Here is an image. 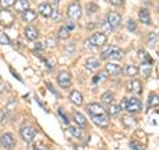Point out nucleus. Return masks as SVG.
<instances>
[{
	"label": "nucleus",
	"instance_id": "obj_14",
	"mask_svg": "<svg viewBox=\"0 0 159 150\" xmlns=\"http://www.w3.org/2000/svg\"><path fill=\"white\" fill-rule=\"evenodd\" d=\"M106 72H107V74H110V76L117 77V76H119V74L122 73V68L119 67L118 64L107 63V64H106Z\"/></svg>",
	"mask_w": 159,
	"mask_h": 150
},
{
	"label": "nucleus",
	"instance_id": "obj_17",
	"mask_svg": "<svg viewBox=\"0 0 159 150\" xmlns=\"http://www.w3.org/2000/svg\"><path fill=\"white\" fill-rule=\"evenodd\" d=\"M73 120L80 128H85L88 125V121H86L85 116H84L82 113H80V112H73Z\"/></svg>",
	"mask_w": 159,
	"mask_h": 150
},
{
	"label": "nucleus",
	"instance_id": "obj_28",
	"mask_svg": "<svg viewBox=\"0 0 159 150\" xmlns=\"http://www.w3.org/2000/svg\"><path fill=\"white\" fill-rule=\"evenodd\" d=\"M119 110H121V108L118 106V105H114V104H111V105H109L107 106V116H117V114L119 113Z\"/></svg>",
	"mask_w": 159,
	"mask_h": 150
},
{
	"label": "nucleus",
	"instance_id": "obj_33",
	"mask_svg": "<svg viewBox=\"0 0 159 150\" xmlns=\"http://www.w3.org/2000/svg\"><path fill=\"white\" fill-rule=\"evenodd\" d=\"M54 21H60V20L62 19V15H61V12L58 11V9H54L53 11V13H52V16H51Z\"/></svg>",
	"mask_w": 159,
	"mask_h": 150
},
{
	"label": "nucleus",
	"instance_id": "obj_15",
	"mask_svg": "<svg viewBox=\"0 0 159 150\" xmlns=\"http://www.w3.org/2000/svg\"><path fill=\"white\" fill-rule=\"evenodd\" d=\"M13 7H15V12L23 15L29 9V2H27V0H16Z\"/></svg>",
	"mask_w": 159,
	"mask_h": 150
},
{
	"label": "nucleus",
	"instance_id": "obj_22",
	"mask_svg": "<svg viewBox=\"0 0 159 150\" xmlns=\"http://www.w3.org/2000/svg\"><path fill=\"white\" fill-rule=\"evenodd\" d=\"M101 101H102L103 104H106V105H111L113 101H114V93H113L111 91L103 92L102 96H101Z\"/></svg>",
	"mask_w": 159,
	"mask_h": 150
},
{
	"label": "nucleus",
	"instance_id": "obj_37",
	"mask_svg": "<svg viewBox=\"0 0 159 150\" xmlns=\"http://www.w3.org/2000/svg\"><path fill=\"white\" fill-rule=\"evenodd\" d=\"M126 106H127V98H123L121 104H119V108H121V110H126Z\"/></svg>",
	"mask_w": 159,
	"mask_h": 150
},
{
	"label": "nucleus",
	"instance_id": "obj_11",
	"mask_svg": "<svg viewBox=\"0 0 159 150\" xmlns=\"http://www.w3.org/2000/svg\"><path fill=\"white\" fill-rule=\"evenodd\" d=\"M90 118L98 128H107L109 126V116L106 113L105 114H98V116H92Z\"/></svg>",
	"mask_w": 159,
	"mask_h": 150
},
{
	"label": "nucleus",
	"instance_id": "obj_19",
	"mask_svg": "<svg viewBox=\"0 0 159 150\" xmlns=\"http://www.w3.org/2000/svg\"><path fill=\"white\" fill-rule=\"evenodd\" d=\"M99 61L97 59H94V57H90V59H88L86 61H85V68L88 69V71H97V69L99 68Z\"/></svg>",
	"mask_w": 159,
	"mask_h": 150
},
{
	"label": "nucleus",
	"instance_id": "obj_26",
	"mask_svg": "<svg viewBox=\"0 0 159 150\" xmlns=\"http://www.w3.org/2000/svg\"><path fill=\"white\" fill-rule=\"evenodd\" d=\"M106 78H107V72H106V71H101V72L97 73L96 76L93 77V82H94V84H98V82L105 81Z\"/></svg>",
	"mask_w": 159,
	"mask_h": 150
},
{
	"label": "nucleus",
	"instance_id": "obj_8",
	"mask_svg": "<svg viewBox=\"0 0 159 150\" xmlns=\"http://www.w3.org/2000/svg\"><path fill=\"white\" fill-rule=\"evenodd\" d=\"M106 21H107L109 24H110V27H111L113 29H116V28H118L119 26H121L122 17H121V15H119L118 12L111 11V12H109V13H107V16H106Z\"/></svg>",
	"mask_w": 159,
	"mask_h": 150
},
{
	"label": "nucleus",
	"instance_id": "obj_34",
	"mask_svg": "<svg viewBox=\"0 0 159 150\" xmlns=\"http://www.w3.org/2000/svg\"><path fill=\"white\" fill-rule=\"evenodd\" d=\"M127 29H129L130 32H134V31L137 29V24H135V21H134V20L130 19V20L127 21Z\"/></svg>",
	"mask_w": 159,
	"mask_h": 150
},
{
	"label": "nucleus",
	"instance_id": "obj_31",
	"mask_svg": "<svg viewBox=\"0 0 159 150\" xmlns=\"http://www.w3.org/2000/svg\"><path fill=\"white\" fill-rule=\"evenodd\" d=\"M15 3H16V0H0V6L3 8H9L15 6Z\"/></svg>",
	"mask_w": 159,
	"mask_h": 150
},
{
	"label": "nucleus",
	"instance_id": "obj_27",
	"mask_svg": "<svg viewBox=\"0 0 159 150\" xmlns=\"http://www.w3.org/2000/svg\"><path fill=\"white\" fill-rule=\"evenodd\" d=\"M125 72H126V74L129 77H135L138 74V72H139V69L135 65H127L126 69H125Z\"/></svg>",
	"mask_w": 159,
	"mask_h": 150
},
{
	"label": "nucleus",
	"instance_id": "obj_16",
	"mask_svg": "<svg viewBox=\"0 0 159 150\" xmlns=\"http://www.w3.org/2000/svg\"><path fill=\"white\" fill-rule=\"evenodd\" d=\"M39 29L36 27H33V26H28L25 28V37L28 40H31V41H34V40H37L39 37Z\"/></svg>",
	"mask_w": 159,
	"mask_h": 150
},
{
	"label": "nucleus",
	"instance_id": "obj_39",
	"mask_svg": "<svg viewBox=\"0 0 159 150\" xmlns=\"http://www.w3.org/2000/svg\"><path fill=\"white\" fill-rule=\"evenodd\" d=\"M155 39H157V36H155V33H150V37H148V43H150V45H152V41L155 43Z\"/></svg>",
	"mask_w": 159,
	"mask_h": 150
},
{
	"label": "nucleus",
	"instance_id": "obj_40",
	"mask_svg": "<svg viewBox=\"0 0 159 150\" xmlns=\"http://www.w3.org/2000/svg\"><path fill=\"white\" fill-rule=\"evenodd\" d=\"M109 3H111L113 6H121L123 3V0H109Z\"/></svg>",
	"mask_w": 159,
	"mask_h": 150
},
{
	"label": "nucleus",
	"instance_id": "obj_45",
	"mask_svg": "<svg viewBox=\"0 0 159 150\" xmlns=\"http://www.w3.org/2000/svg\"><path fill=\"white\" fill-rule=\"evenodd\" d=\"M66 27H68L69 29H73V28H74V24H72V23H70V24H68Z\"/></svg>",
	"mask_w": 159,
	"mask_h": 150
},
{
	"label": "nucleus",
	"instance_id": "obj_3",
	"mask_svg": "<svg viewBox=\"0 0 159 150\" xmlns=\"http://www.w3.org/2000/svg\"><path fill=\"white\" fill-rule=\"evenodd\" d=\"M81 15H82V8L77 2H74V3L68 6V17L70 20H74V21H76V20H78L81 17Z\"/></svg>",
	"mask_w": 159,
	"mask_h": 150
},
{
	"label": "nucleus",
	"instance_id": "obj_10",
	"mask_svg": "<svg viewBox=\"0 0 159 150\" xmlns=\"http://www.w3.org/2000/svg\"><path fill=\"white\" fill-rule=\"evenodd\" d=\"M86 110L88 113L90 114V117L92 116H98V114H105V109H103L101 106V104H98V102H92V104H89L88 106H86Z\"/></svg>",
	"mask_w": 159,
	"mask_h": 150
},
{
	"label": "nucleus",
	"instance_id": "obj_48",
	"mask_svg": "<svg viewBox=\"0 0 159 150\" xmlns=\"http://www.w3.org/2000/svg\"><path fill=\"white\" fill-rule=\"evenodd\" d=\"M76 2H80V0H76Z\"/></svg>",
	"mask_w": 159,
	"mask_h": 150
},
{
	"label": "nucleus",
	"instance_id": "obj_46",
	"mask_svg": "<svg viewBox=\"0 0 159 150\" xmlns=\"http://www.w3.org/2000/svg\"><path fill=\"white\" fill-rule=\"evenodd\" d=\"M74 150H84L81 146H77V145H76V146H74Z\"/></svg>",
	"mask_w": 159,
	"mask_h": 150
},
{
	"label": "nucleus",
	"instance_id": "obj_47",
	"mask_svg": "<svg viewBox=\"0 0 159 150\" xmlns=\"http://www.w3.org/2000/svg\"><path fill=\"white\" fill-rule=\"evenodd\" d=\"M27 2H34V0H27Z\"/></svg>",
	"mask_w": 159,
	"mask_h": 150
},
{
	"label": "nucleus",
	"instance_id": "obj_30",
	"mask_svg": "<svg viewBox=\"0 0 159 150\" xmlns=\"http://www.w3.org/2000/svg\"><path fill=\"white\" fill-rule=\"evenodd\" d=\"M0 44H2V45H8V44H11V39L8 37V35L2 32V31H0Z\"/></svg>",
	"mask_w": 159,
	"mask_h": 150
},
{
	"label": "nucleus",
	"instance_id": "obj_20",
	"mask_svg": "<svg viewBox=\"0 0 159 150\" xmlns=\"http://www.w3.org/2000/svg\"><path fill=\"white\" fill-rule=\"evenodd\" d=\"M69 100H70L74 105H81L84 97L78 91H73V92H70V94H69Z\"/></svg>",
	"mask_w": 159,
	"mask_h": 150
},
{
	"label": "nucleus",
	"instance_id": "obj_4",
	"mask_svg": "<svg viewBox=\"0 0 159 150\" xmlns=\"http://www.w3.org/2000/svg\"><path fill=\"white\" fill-rule=\"evenodd\" d=\"M106 40H107V37L103 32H96L90 36V39L88 40V43L90 44L92 47H102L103 44L106 43Z\"/></svg>",
	"mask_w": 159,
	"mask_h": 150
},
{
	"label": "nucleus",
	"instance_id": "obj_23",
	"mask_svg": "<svg viewBox=\"0 0 159 150\" xmlns=\"http://www.w3.org/2000/svg\"><path fill=\"white\" fill-rule=\"evenodd\" d=\"M138 57H139V60H141L143 64H151L150 54H148L146 51H143V49H139V51H138Z\"/></svg>",
	"mask_w": 159,
	"mask_h": 150
},
{
	"label": "nucleus",
	"instance_id": "obj_49",
	"mask_svg": "<svg viewBox=\"0 0 159 150\" xmlns=\"http://www.w3.org/2000/svg\"><path fill=\"white\" fill-rule=\"evenodd\" d=\"M158 36H159V33H158Z\"/></svg>",
	"mask_w": 159,
	"mask_h": 150
},
{
	"label": "nucleus",
	"instance_id": "obj_5",
	"mask_svg": "<svg viewBox=\"0 0 159 150\" xmlns=\"http://www.w3.org/2000/svg\"><path fill=\"white\" fill-rule=\"evenodd\" d=\"M57 82L62 89L69 88V85H70V82H72V74L68 71H61L57 76Z\"/></svg>",
	"mask_w": 159,
	"mask_h": 150
},
{
	"label": "nucleus",
	"instance_id": "obj_12",
	"mask_svg": "<svg viewBox=\"0 0 159 150\" xmlns=\"http://www.w3.org/2000/svg\"><path fill=\"white\" fill-rule=\"evenodd\" d=\"M53 7H52V4L51 3H41L39 6V13L41 15V16L44 17H51L52 16V13H53Z\"/></svg>",
	"mask_w": 159,
	"mask_h": 150
},
{
	"label": "nucleus",
	"instance_id": "obj_1",
	"mask_svg": "<svg viewBox=\"0 0 159 150\" xmlns=\"http://www.w3.org/2000/svg\"><path fill=\"white\" fill-rule=\"evenodd\" d=\"M123 56V52H122V49L117 47V45H110V47H107L105 51L102 52V59H110V60H121Z\"/></svg>",
	"mask_w": 159,
	"mask_h": 150
},
{
	"label": "nucleus",
	"instance_id": "obj_44",
	"mask_svg": "<svg viewBox=\"0 0 159 150\" xmlns=\"http://www.w3.org/2000/svg\"><path fill=\"white\" fill-rule=\"evenodd\" d=\"M48 3H53V4H58L60 0H48Z\"/></svg>",
	"mask_w": 159,
	"mask_h": 150
},
{
	"label": "nucleus",
	"instance_id": "obj_42",
	"mask_svg": "<svg viewBox=\"0 0 159 150\" xmlns=\"http://www.w3.org/2000/svg\"><path fill=\"white\" fill-rule=\"evenodd\" d=\"M34 150H48L47 149V146H44V145H36V146H34Z\"/></svg>",
	"mask_w": 159,
	"mask_h": 150
},
{
	"label": "nucleus",
	"instance_id": "obj_21",
	"mask_svg": "<svg viewBox=\"0 0 159 150\" xmlns=\"http://www.w3.org/2000/svg\"><path fill=\"white\" fill-rule=\"evenodd\" d=\"M129 91L133 92V93H141L142 92V87H141V81H138V80H131L130 82H129Z\"/></svg>",
	"mask_w": 159,
	"mask_h": 150
},
{
	"label": "nucleus",
	"instance_id": "obj_38",
	"mask_svg": "<svg viewBox=\"0 0 159 150\" xmlns=\"http://www.w3.org/2000/svg\"><path fill=\"white\" fill-rule=\"evenodd\" d=\"M6 118H7V114H6V112L0 110V124H3L4 121H6Z\"/></svg>",
	"mask_w": 159,
	"mask_h": 150
},
{
	"label": "nucleus",
	"instance_id": "obj_7",
	"mask_svg": "<svg viewBox=\"0 0 159 150\" xmlns=\"http://www.w3.org/2000/svg\"><path fill=\"white\" fill-rule=\"evenodd\" d=\"M20 136H21V138L24 139L25 142H32L34 136H36V130L32 128V126H28V125H25V126H23L21 129H20Z\"/></svg>",
	"mask_w": 159,
	"mask_h": 150
},
{
	"label": "nucleus",
	"instance_id": "obj_41",
	"mask_svg": "<svg viewBox=\"0 0 159 150\" xmlns=\"http://www.w3.org/2000/svg\"><path fill=\"white\" fill-rule=\"evenodd\" d=\"M58 113H60V114H61V116H62V118H64V122H65V124H69V120H68V117L65 116V114H64L62 109H58Z\"/></svg>",
	"mask_w": 159,
	"mask_h": 150
},
{
	"label": "nucleus",
	"instance_id": "obj_6",
	"mask_svg": "<svg viewBox=\"0 0 159 150\" xmlns=\"http://www.w3.org/2000/svg\"><path fill=\"white\" fill-rule=\"evenodd\" d=\"M126 110L129 113H138V112H141L142 110V102H141V100H138L137 97L127 98Z\"/></svg>",
	"mask_w": 159,
	"mask_h": 150
},
{
	"label": "nucleus",
	"instance_id": "obj_32",
	"mask_svg": "<svg viewBox=\"0 0 159 150\" xmlns=\"http://www.w3.org/2000/svg\"><path fill=\"white\" fill-rule=\"evenodd\" d=\"M151 72V64H142V73L147 77Z\"/></svg>",
	"mask_w": 159,
	"mask_h": 150
},
{
	"label": "nucleus",
	"instance_id": "obj_9",
	"mask_svg": "<svg viewBox=\"0 0 159 150\" xmlns=\"http://www.w3.org/2000/svg\"><path fill=\"white\" fill-rule=\"evenodd\" d=\"M15 138L11 133H4L2 134L0 137V145L4 148V149H13L15 148Z\"/></svg>",
	"mask_w": 159,
	"mask_h": 150
},
{
	"label": "nucleus",
	"instance_id": "obj_36",
	"mask_svg": "<svg viewBox=\"0 0 159 150\" xmlns=\"http://www.w3.org/2000/svg\"><path fill=\"white\" fill-rule=\"evenodd\" d=\"M130 146L133 148V150H145L143 145L138 143V142H130Z\"/></svg>",
	"mask_w": 159,
	"mask_h": 150
},
{
	"label": "nucleus",
	"instance_id": "obj_29",
	"mask_svg": "<svg viewBox=\"0 0 159 150\" xmlns=\"http://www.w3.org/2000/svg\"><path fill=\"white\" fill-rule=\"evenodd\" d=\"M69 132H70V134L73 137L76 138H82V130L77 126H69Z\"/></svg>",
	"mask_w": 159,
	"mask_h": 150
},
{
	"label": "nucleus",
	"instance_id": "obj_18",
	"mask_svg": "<svg viewBox=\"0 0 159 150\" xmlns=\"http://www.w3.org/2000/svg\"><path fill=\"white\" fill-rule=\"evenodd\" d=\"M36 17H37V12L33 11V9H31V8H29L27 12H24V13L21 15V19H23L25 23H32V21H34V20H36Z\"/></svg>",
	"mask_w": 159,
	"mask_h": 150
},
{
	"label": "nucleus",
	"instance_id": "obj_24",
	"mask_svg": "<svg viewBox=\"0 0 159 150\" xmlns=\"http://www.w3.org/2000/svg\"><path fill=\"white\" fill-rule=\"evenodd\" d=\"M147 105H148V108H155V106H158V105H159V96H158V94L151 93L150 97H148Z\"/></svg>",
	"mask_w": 159,
	"mask_h": 150
},
{
	"label": "nucleus",
	"instance_id": "obj_43",
	"mask_svg": "<svg viewBox=\"0 0 159 150\" xmlns=\"http://www.w3.org/2000/svg\"><path fill=\"white\" fill-rule=\"evenodd\" d=\"M73 52L74 51V45H73V44H72V45H70V48H69V47H65V52Z\"/></svg>",
	"mask_w": 159,
	"mask_h": 150
},
{
	"label": "nucleus",
	"instance_id": "obj_25",
	"mask_svg": "<svg viewBox=\"0 0 159 150\" xmlns=\"http://www.w3.org/2000/svg\"><path fill=\"white\" fill-rule=\"evenodd\" d=\"M69 35H70V29H69L66 26H64L58 29V39L61 40H66L69 37Z\"/></svg>",
	"mask_w": 159,
	"mask_h": 150
},
{
	"label": "nucleus",
	"instance_id": "obj_2",
	"mask_svg": "<svg viewBox=\"0 0 159 150\" xmlns=\"http://www.w3.org/2000/svg\"><path fill=\"white\" fill-rule=\"evenodd\" d=\"M15 21V15L8 11L7 8H3L0 11V26L3 27H11Z\"/></svg>",
	"mask_w": 159,
	"mask_h": 150
},
{
	"label": "nucleus",
	"instance_id": "obj_13",
	"mask_svg": "<svg viewBox=\"0 0 159 150\" xmlns=\"http://www.w3.org/2000/svg\"><path fill=\"white\" fill-rule=\"evenodd\" d=\"M138 17H139V20H141V23L146 24V26H150V24H151V15H150V12H148L147 8L139 9Z\"/></svg>",
	"mask_w": 159,
	"mask_h": 150
},
{
	"label": "nucleus",
	"instance_id": "obj_35",
	"mask_svg": "<svg viewBox=\"0 0 159 150\" xmlns=\"http://www.w3.org/2000/svg\"><path fill=\"white\" fill-rule=\"evenodd\" d=\"M101 27H102V29H103V33H107V32H111V31H113V28L110 27V24H109L107 21H103Z\"/></svg>",
	"mask_w": 159,
	"mask_h": 150
}]
</instances>
